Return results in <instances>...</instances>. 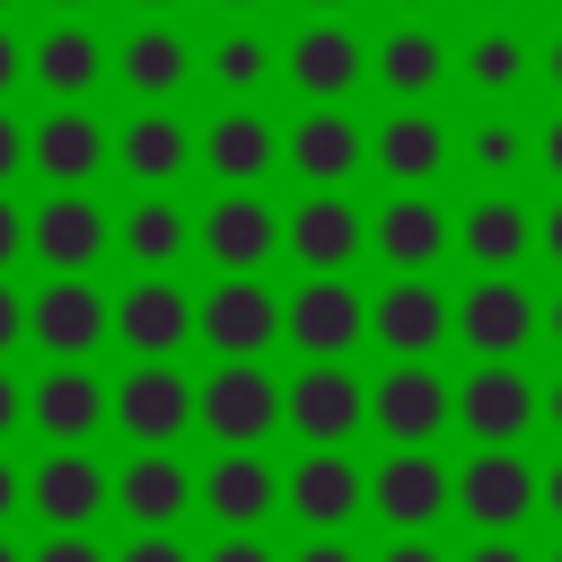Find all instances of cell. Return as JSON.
Segmentation results:
<instances>
[{"instance_id":"1","label":"cell","mask_w":562,"mask_h":562,"mask_svg":"<svg viewBox=\"0 0 562 562\" xmlns=\"http://www.w3.org/2000/svg\"><path fill=\"white\" fill-rule=\"evenodd\" d=\"M193 430L211 448H263L281 430V378L263 360H211V378H193Z\"/></svg>"},{"instance_id":"2","label":"cell","mask_w":562,"mask_h":562,"mask_svg":"<svg viewBox=\"0 0 562 562\" xmlns=\"http://www.w3.org/2000/svg\"><path fill=\"white\" fill-rule=\"evenodd\" d=\"M281 430L299 448H351L369 430V378L351 360H299V378H281Z\"/></svg>"},{"instance_id":"3","label":"cell","mask_w":562,"mask_h":562,"mask_svg":"<svg viewBox=\"0 0 562 562\" xmlns=\"http://www.w3.org/2000/svg\"><path fill=\"white\" fill-rule=\"evenodd\" d=\"M281 88L299 105H351L369 88V35L351 18H299V35L281 44Z\"/></svg>"},{"instance_id":"4","label":"cell","mask_w":562,"mask_h":562,"mask_svg":"<svg viewBox=\"0 0 562 562\" xmlns=\"http://www.w3.org/2000/svg\"><path fill=\"white\" fill-rule=\"evenodd\" d=\"M281 176H299V193H351V176H369V123L351 105H299L281 123Z\"/></svg>"},{"instance_id":"5","label":"cell","mask_w":562,"mask_h":562,"mask_svg":"<svg viewBox=\"0 0 562 562\" xmlns=\"http://www.w3.org/2000/svg\"><path fill=\"white\" fill-rule=\"evenodd\" d=\"M193 255L220 281H263V263H281V202L272 193H211L193 220Z\"/></svg>"},{"instance_id":"6","label":"cell","mask_w":562,"mask_h":562,"mask_svg":"<svg viewBox=\"0 0 562 562\" xmlns=\"http://www.w3.org/2000/svg\"><path fill=\"white\" fill-rule=\"evenodd\" d=\"M536 316H544V299L527 290V272H474V281L457 290L448 342H465L474 360H527Z\"/></svg>"},{"instance_id":"7","label":"cell","mask_w":562,"mask_h":562,"mask_svg":"<svg viewBox=\"0 0 562 562\" xmlns=\"http://www.w3.org/2000/svg\"><path fill=\"white\" fill-rule=\"evenodd\" d=\"M26 255L44 263V281H97V263L114 255V211L97 193H44L26 211Z\"/></svg>"},{"instance_id":"8","label":"cell","mask_w":562,"mask_h":562,"mask_svg":"<svg viewBox=\"0 0 562 562\" xmlns=\"http://www.w3.org/2000/svg\"><path fill=\"white\" fill-rule=\"evenodd\" d=\"M281 342L299 360H351L369 342V290L351 272H325V281L281 290Z\"/></svg>"},{"instance_id":"9","label":"cell","mask_w":562,"mask_h":562,"mask_svg":"<svg viewBox=\"0 0 562 562\" xmlns=\"http://www.w3.org/2000/svg\"><path fill=\"white\" fill-rule=\"evenodd\" d=\"M448 509L474 536H518L536 518V465H527V448H474L465 465H448Z\"/></svg>"},{"instance_id":"10","label":"cell","mask_w":562,"mask_h":562,"mask_svg":"<svg viewBox=\"0 0 562 562\" xmlns=\"http://www.w3.org/2000/svg\"><path fill=\"white\" fill-rule=\"evenodd\" d=\"M448 158H457V132L439 105H386L369 123V176L386 193H430L448 176Z\"/></svg>"},{"instance_id":"11","label":"cell","mask_w":562,"mask_h":562,"mask_svg":"<svg viewBox=\"0 0 562 562\" xmlns=\"http://www.w3.org/2000/svg\"><path fill=\"white\" fill-rule=\"evenodd\" d=\"M105 422L132 439V448H176L193 430V378L184 360H132L123 378H105Z\"/></svg>"},{"instance_id":"12","label":"cell","mask_w":562,"mask_h":562,"mask_svg":"<svg viewBox=\"0 0 562 562\" xmlns=\"http://www.w3.org/2000/svg\"><path fill=\"white\" fill-rule=\"evenodd\" d=\"M448 413H457V378H439L430 360H386L369 378V430L386 448H439Z\"/></svg>"},{"instance_id":"13","label":"cell","mask_w":562,"mask_h":562,"mask_svg":"<svg viewBox=\"0 0 562 562\" xmlns=\"http://www.w3.org/2000/svg\"><path fill=\"white\" fill-rule=\"evenodd\" d=\"M281 509L307 536H351V518H369V465L351 448H299L281 474Z\"/></svg>"},{"instance_id":"14","label":"cell","mask_w":562,"mask_h":562,"mask_svg":"<svg viewBox=\"0 0 562 562\" xmlns=\"http://www.w3.org/2000/svg\"><path fill=\"white\" fill-rule=\"evenodd\" d=\"M457 79V44L430 26V18H386L369 35V88L386 105H430L439 88Z\"/></svg>"},{"instance_id":"15","label":"cell","mask_w":562,"mask_h":562,"mask_svg":"<svg viewBox=\"0 0 562 562\" xmlns=\"http://www.w3.org/2000/svg\"><path fill=\"white\" fill-rule=\"evenodd\" d=\"M193 167L220 184V193H263L281 176V123L263 105H220L202 132H193Z\"/></svg>"},{"instance_id":"16","label":"cell","mask_w":562,"mask_h":562,"mask_svg":"<svg viewBox=\"0 0 562 562\" xmlns=\"http://www.w3.org/2000/svg\"><path fill=\"white\" fill-rule=\"evenodd\" d=\"M448 316H457V290H439V272H404V281L369 290V342L386 360H439Z\"/></svg>"},{"instance_id":"17","label":"cell","mask_w":562,"mask_h":562,"mask_svg":"<svg viewBox=\"0 0 562 562\" xmlns=\"http://www.w3.org/2000/svg\"><path fill=\"white\" fill-rule=\"evenodd\" d=\"M281 255L299 263V281H325V272H351L369 255V211L351 193H299L281 211Z\"/></svg>"},{"instance_id":"18","label":"cell","mask_w":562,"mask_h":562,"mask_svg":"<svg viewBox=\"0 0 562 562\" xmlns=\"http://www.w3.org/2000/svg\"><path fill=\"white\" fill-rule=\"evenodd\" d=\"M114 334V290L105 281H35L26 290V342L44 360H97Z\"/></svg>"},{"instance_id":"19","label":"cell","mask_w":562,"mask_h":562,"mask_svg":"<svg viewBox=\"0 0 562 562\" xmlns=\"http://www.w3.org/2000/svg\"><path fill=\"white\" fill-rule=\"evenodd\" d=\"M448 422L474 448H527V430H536V378H527V360H474L457 378V413Z\"/></svg>"},{"instance_id":"20","label":"cell","mask_w":562,"mask_h":562,"mask_svg":"<svg viewBox=\"0 0 562 562\" xmlns=\"http://www.w3.org/2000/svg\"><path fill=\"white\" fill-rule=\"evenodd\" d=\"M105 149H114V132L97 105H44L26 123V167L44 176V193H88L105 176Z\"/></svg>"},{"instance_id":"21","label":"cell","mask_w":562,"mask_h":562,"mask_svg":"<svg viewBox=\"0 0 562 562\" xmlns=\"http://www.w3.org/2000/svg\"><path fill=\"white\" fill-rule=\"evenodd\" d=\"M369 255L386 263V281L439 272V263L457 255V211H448L439 193H386V202L369 211Z\"/></svg>"},{"instance_id":"22","label":"cell","mask_w":562,"mask_h":562,"mask_svg":"<svg viewBox=\"0 0 562 562\" xmlns=\"http://www.w3.org/2000/svg\"><path fill=\"white\" fill-rule=\"evenodd\" d=\"M193 342L211 360H263L281 342V290L272 281H211L193 299Z\"/></svg>"},{"instance_id":"23","label":"cell","mask_w":562,"mask_h":562,"mask_svg":"<svg viewBox=\"0 0 562 562\" xmlns=\"http://www.w3.org/2000/svg\"><path fill=\"white\" fill-rule=\"evenodd\" d=\"M26 509L44 518V536H88V527L114 509V474H105V457H88V448H53V457H35V465H26Z\"/></svg>"},{"instance_id":"24","label":"cell","mask_w":562,"mask_h":562,"mask_svg":"<svg viewBox=\"0 0 562 562\" xmlns=\"http://www.w3.org/2000/svg\"><path fill=\"white\" fill-rule=\"evenodd\" d=\"M114 342L132 360H184V342H193V290L176 272H132L114 290Z\"/></svg>"},{"instance_id":"25","label":"cell","mask_w":562,"mask_h":562,"mask_svg":"<svg viewBox=\"0 0 562 562\" xmlns=\"http://www.w3.org/2000/svg\"><path fill=\"white\" fill-rule=\"evenodd\" d=\"M193 509L220 527V536H263V518L281 509V474L263 448H220L202 474H193Z\"/></svg>"},{"instance_id":"26","label":"cell","mask_w":562,"mask_h":562,"mask_svg":"<svg viewBox=\"0 0 562 562\" xmlns=\"http://www.w3.org/2000/svg\"><path fill=\"white\" fill-rule=\"evenodd\" d=\"M369 518L386 536H430L448 518V457L430 448H386L369 465Z\"/></svg>"},{"instance_id":"27","label":"cell","mask_w":562,"mask_h":562,"mask_svg":"<svg viewBox=\"0 0 562 562\" xmlns=\"http://www.w3.org/2000/svg\"><path fill=\"white\" fill-rule=\"evenodd\" d=\"M26 79L44 88V105H88L105 79H114V53L88 18H53L35 44H26Z\"/></svg>"},{"instance_id":"28","label":"cell","mask_w":562,"mask_h":562,"mask_svg":"<svg viewBox=\"0 0 562 562\" xmlns=\"http://www.w3.org/2000/svg\"><path fill=\"white\" fill-rule=\"evenodd\" d=\"M193 70H202V53H193V35H184L176 18H132V35L114 44V79H123L140 105H176V97L193 88Z\"/></svg>"},{"instance_id":"29","label":"cell","mask_w":562,"mask_h":562,"mask_svg":"<svg viewBox=\"0 0 562 562\" xmlns=\"http://www.w3.org/2000/svg\"><path fill=\"white\" fill-rule=\"evenodd\" d=\"M114 176H132V193H176V176L193 167V123L176 105H140L132 123H114Z\"/></svg>"},{"instance_id":"30","label":"cell","mask_w":562,"mask_h":562,"mask_svg":"<svg viewBox=\"0 0 562 562\" xmlns=\"http://www.w3.org/2000/svg\"><path fill=\"white\" fill-rule=\"evenodd\" d=\"M105 378L88 369V360H53L35 386H26V422H35V439H53V448H88L97 430H105Z\"/></svg>"},{"instance_id":"31","label":"cell","mask_w":562,"mask_h":562,"mask_svg":"<svg viewBox=\"0 0 562 562\" xmlns=\"http://www.w3.org/2000/svg\"><path fill=\"white\" fill-rule=\"evenodd\" d=\"M114 509L132 518V536H176V518L193 509V465L176 448H132L114 465Z\"/></svg>"},{"instance_id":"32","label":"cell","mask_w":562,"mask_h":562,"mask_svg":"<svg viewBox=\"0 0 562 562\" xmlns=\"http://www.w3.org/2000/svg\"><path fill=\"white\" fill-rule=\"evenodd\" d=\"M527 158H536V132H527L518 105H474V114L457 123V167H465L483 193H518Z\"/></svg>"},{"instance_id":"33","label":"cell","mask_w":562,"mask_h":562,"mask_svg":"<svg viewBox=\"0 0 562 562\" xmlns=\"http://www.w3.org/2000/svg\"><path fill=\"white\" fill-rule=\"evenodd\" d=\"M457 255H465L474 272H527V255H536V211H527V193H474V202L457 211Z\"/></svg>"},{"instance_id":"34","label":"cell","mask_w":562,"mask_h":562,"mask_svg":"<svg viewBox=\"0 0 562 562\" xmlns=\"http://www.w3.org/2000/svg\"><path fill=\"white\" fill-rule=\"evenodd\" d=\"M457 79L474 88V105H518L527 79H536V44H527L509 18H483V26L457 44Z\"/></svg>"},{"instance_id":"35","label":"cell","mask_w":562,"mask_h":562,"mask_svg":"<svg viewBox=\"0 0 562 562\" xmlns=\"http://www.w3.org/2000/svg\"><path fill=\"white\" fill-rule=\"evenodd\" d=\"M114 255H123L132 272H176V263L193 255V211H184L176 193H132V202L114 211Z\"/></svg>"},{"instance_id":"36","label":"cell","mask_w":562,"mask_h":562,"mask_svg":"<svg viewBox=\"0 0 562 562\" xmlns=\"http://www.w3.org/2000/svg\"><path fill=\"white\" fill-rule=\"evenodd\" d=\"M220 105H255L272 79H281V53H272V35L263 26H220L211 44H202V70H193Z\"/></svg>"},{"instance_id":"37","label":"cell","mask_w":562,"mask_h":562,"mask_svg":"<svg viewBox=\"0 0 562 562\" xmlns=\"http://www.w3.org/2000/svg\"><path fill=\"white\" fill-rule=\"evenodd\" d=\"M26 562H114V553H105L97 536H44V544H35Z\"/></svg>"},{"instance_id":"38","label":"cell","mask_w":562,"mask_h":562,"mask_svg":"<svg viewBox=\"0 0 562 562\" xmlns=\"http://www.w3.org/2000/svg\"><path fill=\"white\" fill-rule=\"evenodd\" d=\"M18 88H26V35H18L9 18H0V105H9Z\"/></svg>"},{"instance_id":"39","label":"cell","mask_w":562,"mask_h":562,"mask_svg":"<svg viewBox=\"0 0 562 562\" xmlns=\"http://www.w3.org/2000/svg\"><path fill=\"white\" fill-rule=\"evenodd\" d=\"M18 176H26V123H18L9 105H0V193H9Z\"/></svg>"},{"instance_id":"40","label":"cell","mask_w":562,"mask_h":562,"mask_svg":"<svg viewBox=\"0 0 562 562\" xmlns=\"http://www.w3.org/2000/svg\"><path fill=\"white\" fill-rule=\"evenodd\" d=\"M9 263H26V211H18V193H0V281H9Z\"/></svg>"},{"instance_id":"41","label":"cell","mask_w":562,"mask_h":562,"mask_svg":"<svg viewBox=\"0 0 562 562\" xmlns=\"http://www.w3.org/2000/svg\"><path fill=\"white\" fill-rule=\"evenodd\" d=\"M114 562H193V553H184V536H132V544H114Z\"/></svg>"},{"instance_id":"42","label":"cell","mask_w":562,"mask_h":562,"mask_svg":"<svg viewBox=\"0 0 562 562\" xmlns=\"http://www.w3.org/2000/svg\"><path fill=\"white\" fill-rule=\"evenodd\" d=\"M18 342H26V290H18V281H0V360H9Z\"/></svg>"},{"instance_id":"43","label":"cell","mask_w":562,"mask_h":562,"mask_svg":"<svg viewBox=\"0 0 562 562\" xmlns=\"http://www.w3.org/2000/svg\"><path fill=\"white\" fill-rule=\"evenodd\" d=\"M281 562H369L351 536H299V553H281Z\"/></svg>"},{"instance_id":"44","label":"cell","mask_w":562,"mask_h":562,"mask_svg":"<svg viewBox=\"0 0 562 562\" xmlns=\"http://www.w3.org/2000/svg\"><path fill=\"white\" fill-rule=\"evenodd\" d=\"M193 562H281L263 536H211V553H193Z\"/></svg>"},{"instance_id":"45","label":"cell","mask_w":562,"mask_h":562,"mask_svg":"<svg viewBox=\"0 0 562 562\" xmlns=\"http://www.w3.org/2000/svg\"><path fill=\"white\" fill-rule=\"evenodd\" d=\"M536 176H553V193H562V105L536 123Z\"/></svg>"},{"instance_id":"46","label":"cell","mask_w":562,"mask_h":562,"mask_svg":"<svg viewBox=\"0 0 562 562\" xmlns=\"http://www.w3.org/2000/svg\"><path fill=\"white\" fill-rule=\"evenodd\" d=\"M18 509H26V465L0 448V536H9V518H18Z\"/></svg>"},{"instance_id":"47","label":"cell","mask_w":562,"mask_h":562,"mask_svg":"<svg viewBox=\"0 0 562 562\" xmlns=\"http://www.w3.org/2000/svg\"><path fill=\"white\" fill-rule=\"evenodd\" d=\"M369 562H448V553H439L430 536H386V544H378Z\"/></svg>"},{"instance_id":"48","label":"cell","mask_w":562,"mask_h":562,"mask_svg":"<svg viewBox=\"0 0 562 562\" xmlns=\"http://www.w3.org/2000/svg\"><path fill=\"white\" fill-rule=\"evenodd\" d=\"M457 562H536V553H527L518 536H474V544H465Z\"/></svg>"},{"instance_id":"49","label":"cell","mask_w":562,"mask_h":562,"mask_svg":"<svg viewBox=\"0 0 562 562\" xmlns=\"http://www.w3.org/2000/svg\"><path fill=\"white\" fill-rule=\"evenodd\" d=\"M18 422H26V378H9V360H0V448H9Z\"/></svg>"},{"instance_id":"50","label":"cell","mask_w":562,"mask_h":562,"mask_svg":"<svg viewBox=\"0 0 562 562\" xmlns=\"http://www.w3.org/2000/svg\"><path fill=\"white\" fill-rule=\"evenodd\" d=\"M536 255H544V263L562 272V193H553V202L536 211Z\"/></svg>"},{"instance_id":"51","label":"cell","mask_w":562,"mask_h":562,"mask_svg":"<svg viewBox=\"0 0 562 562\" xmlns=\"http://www.w3.org/2000/svg\"><path fill=\"white\" fill-rule=\"evenodd\" d=\"M536 509L562 527V457H544V465H536Z\"/></svg>"},{"instance_id":"52","label":"cell","mask_w":562,"mask_h":562,"mask_svg":"<svg viewBox=\"0 0 562 562\" xmlns=\"http://www.w3.org/2000/svg\"><path fill=\"white\" fill-rule=\"evenodd\" d=\"M536 422L562 439V369H553V378H536Z\"/></svg>"},{"instance_id":"53","label":"cell","mask_w":562,"mask_h":562,"mask_svg":"<svg viewBox=\"0 0 562 562\" xmlns=\"http://www.w3.org/2000/svg\"><path fill=\"white\" fill-rule=\"evenodd\" d=\"M536 79H544V88H553V97H562V26H553V35H544V53H536Z\"/></svg>"},{"instance_id":"54","label":"cell","mask_w":562,"mask_h":562,"mask_svg":"<svg viewBox=\"0 0 562 562\" xmlns=\"http://www.w3.org/2000/svg\"><path fill=\"white\" fill-rule=\"evenodd\" d=\"M211 9H220V18H228V26H255V18H263V9H272V0H211Z\"/></svg>"},{"instance_id":"55","label":"cell","mask_w":562,"mask_h":562,"mask_svg":"<svg viewBox=\"0 0 562 562\" xmlns=\"http://www.w3.org/2000/svg\"><path fill=\"white\" fill-rule=\"evenodd\" d=\"M536 334H544V342H553V351H562V290H553V299H544V316H536Z\"/></svg>"},{"instance_id":"56","label":"cell","mask_w":562,"mask_h":562,"mask_svg":"<svg viewBox=\"0 0 562 562\" xmlns=\"http://www.w3.org/2000/svg\"><path fill=\"white\" fill-rule=\"evenodd\" d=\"M378 9H386V18H430L439 0H378Z\"/></svg>"},{"instance_id":"57","label":"cell","mask_w":562,"mask_h":562,"mask_svg":"<svg viewBox=\"0 0 562 562\" xmlns=\"http://www.w3.org/2000/svg\"><path fill=\"white\" fill-rule=\"evenodd\" d=\"M123 9H132V18H176L184 0H123Z\"/></svg>"},{"instance_id":"58","label":"cell","mask_w":562,"mask_h":562,"mask_svg":"<svg viewBox=\"0 0 562 562\" xmlns=\"http://www.w3.org/2000/svg\"><path fill=\"white\" fill-rule=\"evenodd\" d=\"M299 9H307V18H351L360 0H299Z\"/></svg>"},{"instance_id":"59","label":"cell","mask_w":562,"mask_h":562,"mask_svg":"<svg viewBox=\"0 0 562 562\" xmlns=\"http://www.w3.org/2000/svg\"><path fill=\"white\" fill-rule=\"evenodd\" d=\"M44 9H53V18H88L97 0H44Z\"/></svg>"},{"instance_id":"60","label":"cell","mask_w":562,"mask_h":562,"mask_svg":"<svg viewBox=\"0 0 562 562\" xmlns=\"http://www.w3.org/2000/svg\"><path fill=\"white\" fill-rule=\"evenodd\" d=\"M474 9H483V18H509V9H527V0H474Z\"/></svg>"},{"instance_id":"61","label":"cell","mask_w":562,"mask_h":562,"mask_svg":"<svg viewBox=\"0 0 562 562\" xmlns=\"http://www.w3.org/2000/svg\"><path fill=\"white\" fill-rule=\"evenodd\" d=\"M0 562H26V553H18V544H9V536H0Z\"/></svg>"},{"instance_id":"62","label":"cell","mask_w":562,"mask_h":562,"mask_svg":"<svg viewBox=\"0 0 562 562\" xmlns=\"http://www.w3.org/2000/svg\"><path fill=\"white\" fill-rule=\"evenodd\" d=\"M9 9H18V0H0V18H9Z\"/></svg>"},{"instance_id":"63","label":"cell","mask_w":562,"mask_h":562,"mask_svg":"<svg viewBox=\"0 0 562 562\" xmlns=\"http://www.w3.org/2000/svg\"><path fill=\"white\" fill-rule=\"evenodd\" d=\"M544 562H562V544H553V553H544Z\"/></svg>"},{"instance_id":"64","label":"cell","mask_w":562,"mask_h":562,"mask_svg":"<svg viewBox=\"0 0 562 562\" xmlns=\"http://www.w3.org/2000/svg\"><path fill=\"white\" fill-rule=\"evenodd\" d=\"M553 9H562V0H553Z\"/></svg>"}]
</instances>
